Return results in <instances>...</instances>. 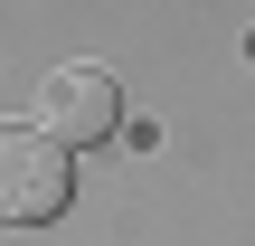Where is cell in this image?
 <instances>
[{
  "instance_id": "cell-1",
  "label": "cell",
  "mask_w": 255,
  "mask_h": 246,
  "mask_svg": "<svg viewBox=\"0 0 255 246\" xmlns=\"http://www.w3.org/2000/svg\"><path fill=\"white\" fill-rule=\"evenodd\" d=\"M66 199H76L66 142H47L38 123H9L0 114V228H47Z\"/></svg>"
},
{
  "instance_id": "cell-2",
  "label": "cell",
  "mask_w": 255,
  "mask_h": 246,
  "mask_svg": "<svg viewBox=\"0 0 255 246\" xmlns=\"http://www.w3.org/2000/svg\"><path fill=\"white\" fill-rule=\"evenodd\" d=\"M28 123H38L47 142H66V152H95V142H114V123H123V85H114L104 66H47Z\"/></svg>"
}]
</instances>
